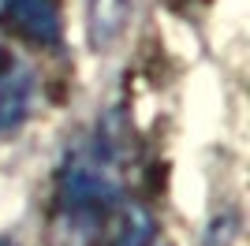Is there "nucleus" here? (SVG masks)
Masks as SVG:
<instances>
[{"label":"nucleus","instance_id":"nucleus-1","mask_svg":"<svg viewBox=\"0 0 250 246\" xmlns=\"http://www.w3.org/2000/svg\"><path fill=\"white\" fill-rule=\"evenodd\" d=\"M0 26L38 49H52L63 38L60 0H0Z\"/></svg>","mask_w":250,"mask_h":246},{"label":"nucleus","instance_id":"nucleus-2","mask_svg":"<svg viewBox=\"0 0 250 246\" xmlns=\"http://www.w3.org/2000/svg\"><path fill=\"white\" fill-rule=\"evenodd\" d=\"M30 97H34V75L19 60L0 52V134L15 131L26 120Z\"/></svg>","mask_w":250,"mask_h":246},{"label":"nucleus","instance_id":"nucleus-3","mask_svg":"<svg viewBox=\"0 0 250 246\" xmlns=\"http://www.w3.org/2000/svg\"><path fill=\"white\" fill-rule=\"evenodd\" d=\"M127 11H131V0H90V38H94L97 49H104L120 38Z\"/></svg>","mask_w":250,"mask_h":246},{"label":"nucleus","instance_id":"nucleus-4","mask_svg":"<svg viewBox=\"0 0 250 246\" xmlns=\"http://www.w3.org/2000/svg\"><path fill=\"white\" fill-rule=\"evenodd\" d=\"M0 246H11V243H0Z\"/></svg>","mask_w":250,"mask_h":246}]
</instances>
